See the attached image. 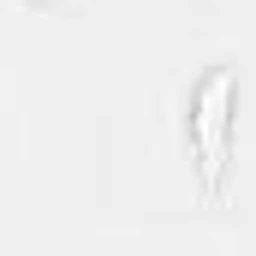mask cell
<instances>
[{
    "mask_svg": "<svg viewBox=\"0 0 256 256\" xmlns=\"http://www.w3.org/2000/svg\"><path fill=\"white\" fill-rule=\"evenodd\" d=\"M196 114H191V143L196 155H202V185L208 196H220V179H226V126H232V114H226V102H232V72L226 66H214L202 84H196Z\"/></svg>",
    "mask_w": 256,
    "mask_h": 256,
    "instance_id": "1",
    "label": "cell"
}]
</instances>
